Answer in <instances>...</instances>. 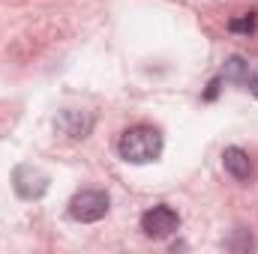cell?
Instances as JSON below:
<instances>
[{
    "label": "cell",
    "instance_id": "3957f363",
    "mask_svg": "<svg viewBox=\"0 0 258 254\" xmlns=\"http://www.w3.org/2000/svg\"><path fill=\"white\" fill-rule=\"evenodd\" d=\"M177 227H180V215L168 203H156L141 215V230L147 239H168L171 233H177Z\"/></svg>",
    "mask_w": 258,
    "mask_h": 254
},
{
    "label": "cell",
    "instance_id": "52a82bcc",
    "mask_svg": "<svg viewBox=\"0 0 258 254\" xmlns=\"http://www.w3.org/2000/svg\"><path fill=\"white\" fill-rule=\"evenodd\" d=\"M249 63L240 57V54H234V57H228V63L222 69V81H234V84H246V78H249Z\"/></svg>",
    "mask_w": 258,
    "mask_h": 254
},
{
    "label": "cell",
    "instance_id": "6da1fadb",
    "mask_svg": "<svg viewBox=\"0 0 258 254\" xmlns=\"http://www.w3.org/2000/svg\"><path fill=\"white\" fill-rule=\"evenodd\" d=\"M162 132L156 126H147V123H138V126L126 129L120 138H117V156L129 162V165H150L162 156Z\"/></svg>",
    "mask_w": 258,
    "mask_h": 254
},
{
    "label": "cell",
    "instance_id": "277c9868",
    "mask_svg": "<svg viewBox=\"0 0 258 254\" xmlns=\"http://www.w3.org/2000/svg\"><path fill=\"white\" fill-rule=\"evenodd\" d=\"M12 189L21 200H39L48 191V174L33 165H18L12 171Z\"/></svg>",
    "mask_w": 258,
    "mask_h": 254
},
{
    "label": "cell",
    "instance_id": "5b68a950",
    "mask_svg": "<svg viewBox=\"0 0 258 254\" xmlns=\"http://www.w3.org/2000/svg\"><path fill=\"white\" fill-rule=\"evenodd\" d=\"M93 114L90 111H78V108H66L57 114V120H54V129L66 135V138H72V141H81V138H87L90 135V129H93Z\"/></svg>",
    "mask_w": 258,
    "mask_h": 254
},
{
    "label": "cell",
    "instance_id": "30bf717a",
    "mask_svg": "<svg viewBox=\"0 0 258 254\" xmlns=\"http://www.w3.org/2000/svg\"><path fill=\"white\" fill-rule=\"evenodd\" d=\"M246 87L252 90V96L258 99V69H255V72H249V78H246Z\"/></svg>",
    "mask_w": 258,
    "mask_h": 254
},
{
    "label": "cell",
    "instance_id": "9c48e42d",
    "mask_svg": "<svg viewBox=\"0 0 258 254\" xmlns=\"http://www.w3.org/2000/svg\"><path fill=\"white\" fill-rule=\"evenodd\" d=\"M219 84H222V75H216V78L210 81V87H207V93H204V99H207V102H213V99H216V93H219Z\"/></svg>",
    "mask_w": 258,
    "mask_h": 254
},
{
    "label": "cell",
    "instance_id": "8992f818",
    "mask_svg": "<svg viewBox=\"0 0 258 254\" xmlns=\"http://www.w3.org/2000/svg\"><path fill=\"white\" fill-rule=\"evenodd\" d=\"M222 168L237 180V183H246L252 177V162H249V153L240 150V147H225L222 150Z\"/></svg>",
    "mask_w": 258,
    "mask_h": 254
},
{
    "label": "cell",
    "instance_id": "7a4b0ae2",
    "mask_svg": "<svg viewBox=\"0 0 258 254\" xmlns=\"http://www.w3.org/2000/svg\"><path fill=\"white\" fill-rule=\"evenodd\" d=\"M108 206H111L108 191L84 189L69 200V218L72 221H81V224H93V221H99V218L108 215Z\"/></svg>",
    "mask_w": 258,
    "mask_h": 254
},
{
    "label": "cell",
    "instance_id": "ba28073f",
    "mask_svg": "<svg viewBox=\"0 0 258 254\" xmlns=\"http://www.w3.org/2000/svg\"><path fill=\"white\" fill-rule=\"evenodd\" d=\"M255 24H258L255 12H243L240 18H231V21H228V30H231V33H252Z\"/></svg>",
    "mask_w": 258,
    "mask_h": 254
}]
</instances>
